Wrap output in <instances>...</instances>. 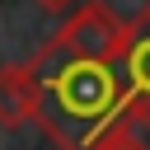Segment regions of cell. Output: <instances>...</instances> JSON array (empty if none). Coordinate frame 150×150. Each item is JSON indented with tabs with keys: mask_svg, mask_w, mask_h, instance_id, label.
Segmentation results:
<instances>
[{
	"mask_svg": "<svg viewBox=\"0 0 150 150\" xmlns=\"http://www.w3.org/2000/svg\"><path fill=\"white\" fill-rule=\"evenodd\" d=\"M38 70L42 98H38V127L61 145V150H89L94 141H103L127 122V80L117 70V61H47L33 56L28 61Z\"/></svg>",
	"mask_w": 150,
	"mask_h": 150,
	"instance_id": "1",
	"label": "cell"
},
{
	"mask_svg": "<svg viewBox=\"0 0 150 150\" xmlns=\"http://www.w3.org/2000/svg\"><path fill=\"white\" fill-rule=\"evenodd\" d=\"M122 42H127V19H117L108 5H80L52 38L38 56L47 61H70V56H84V61H117L122 56Z\"/></svg>",
	"mask_w": 150,
	"mask_h": 150,
	"instance_id": "2",
	"label": "cell"
},
{
	"mask_svg": "<svg viewBox=\"0 0 150 150\" xmlns=\"http://www.w3.org/2000/svg\"><path fill=\"white\" fill-rule=\"evenodd\" d=\"M117 70L127 80V122L150 136V5L127 19V42L117 56Z\"/></svg>",
	"mask_w": 150,
	"mask_h": 150,
	"instance_id": "3",
	"label": "cell"
},
{
	"mask_svg": "<svg viewBox=\"0 0 150 150\" xmlns=\"http://www.w3.org/2000/svg\"><path fill=\"white\" fill-rule=\"evenodd\" d=\"M38 98H42V84H38V70L28 61L23 66H0V127L5 131H19L23 122H33Z\"/></svg>",
	"mask_w": 150,
	"mask_h": 150,
	"instance_id": "4",
	"label": "cell"
},
{
	"mask_svg": "<svg viewBox=\"0 0 150 150\" xmlns=\"http://www.w3.org/2000/svg\"><path fill=\"white\" fill-rule=\"evenodd\" d=\"M89 150H150V145L141 141V131H136V127H117V131H108L103 141H94Z\"/></svg>",
	"mask_w": 150,
	"mask_h": 150,
	"instance_id": "5",
	"label": "cell"
},
{
	"mask_svg": "<svg viewBox=\"0 0 150 150\" xmlns=\"http://www.w3.org/2000/svg\"><path fill=\"white\" fill-rule=\"evenodd\" d=\"M38 5H42V9H52V14H66V9H70V5H80V0H38Z\"/></svg>",
	"mask_w": 150,
	"mask_h": 150,
	"instance_id": "6",
	"label": "cell"
}]
</instances>
